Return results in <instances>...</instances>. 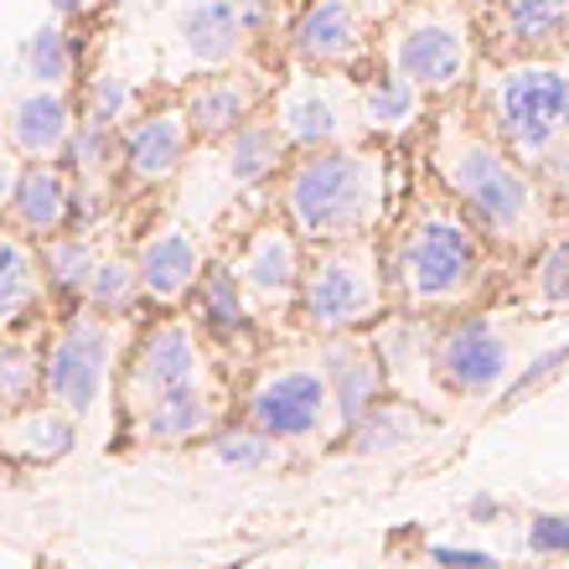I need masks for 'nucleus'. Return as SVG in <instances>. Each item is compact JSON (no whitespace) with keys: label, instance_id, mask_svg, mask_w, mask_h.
Masks as SVG:
<instances>
[{"label":"nucleus","instance_id":"f257e3e1","mask_svg":"<svg viewBox=\"0 0 569 569\" xmlns=\"http://www.w3.org/2000/svg\"><path fill=\"white\" fill-rule=\"evenodd\" d=\"M430 166L446 197L471 218L487 243H508V249H528L549 228V197L533 181L523 161H512L481 130L477 114H456L446 109L435 120L430 136Z\"/></svg>","mask_w":569,"mask_h":569},{"label":"nucleus","instance_id":"f03ea898","mask_svg":"<svg viewBox=\"0 0 569 569\" xmlns=\"http://www.w3.org/2000/svg\"><path fill=\"white\" fill-rule=\"evenodd\" d=\"M274 212L306 249L378 239V223L389 212V146L352 140L296 156L274 181Z\"/></svg>","mask_w":569,"mask_h":569},{"label":"nucleus","instance_id":"7ed1b4c3","mask_svg":"<svg viewBox=\"0 0 569 569\" xmlns=\"http://www.w3.org/2000/svg\"><path fill=\"white\" fill-rule=\"evenodd\" d=\"M389 300L409 316L461 311L487 280V239L450 197L415 202L383 259Z\"/></svg>","mask_w":569,"mask_h":569},{"label":"nucleus","instance_id":"20e7f679","mask_svg":"<svg viewBox=\"0 0 569 569\" xmlns=\"http://www.w3.org/2000/svg\"><path fill=\"white\" fill-rule=\"evenodd\" d=\"M373 58L409 78L430 104L471 89L481 62L477 6L471 0H399L393 16L378 27Z\"/></svg>","mask_w":569,"mask_h":569},{"label":"nucleus","instance_id":"39448f33","mask_svg":"<svg viewBox=\"0 0 569 569\" xmlns=\"http://www.w3.org/2000/svg\"><path fill=\"white\" fill-rule=\"evenodd\" d=\"M481 130L528 171L569 140V68L555 58H497L477 89Z\"/></svg>","mask_w":569,"mask_h":569},{"label":"nucleus","instance_id":"423d86ee","mask_svg":"<svg viewBox=\"0 0 569 569\" xmlns=\"http://www.w3.org/2000/svg\"><path fill=\"white\" fill-rule=\"evenodd\" d=\"M389 311V280H383V259L373 239L358 243H331L311 249L296 290V321L311 337H358Z\"/></svg>","mask_w":569,"mask_h":569},{"label":"nucleus","instance_id":"0eeeda50","mask_svg":"<svg viewBox=\"0 0 569 569\" xmlns=\"http://www.w3.org/2000/svg\"><path fill=\"white\" fill-rule=\"evenodd\" d=\"M399 0H300L284 16L280 52L284 68L311 73H362L378 52V27Z\"/></svg>","mask_w":569,"mask_h":569},{"label":"nucleus","instance_id":"6e6552de","mask_svg":"<svg viewBox=\"0 0 569 569\" xmlns=\"http://www.w3.org/2000/svg\"><path fill=\"white\" fill-rule=\"evenodd\" d=\"M264 114L284 136L290 156H316L362 140L358 130V73H311V68H284L274 78Z\"/></svg>","mask_w":569,"mask_h":569},{"label":"nucleus","instance_id":"1a4fd4ad","mask_svg":"<svg viewBox=\"0 0 569 569\" xmlns=\"http://www.w3.org/2000/svg\"><path fill=\"white\" fill-rule=\"evenodd\" d=\"M109 378H114V321L89 306H73V316H62V327L42 347V399L83 420L104 405Z\"/></svg>","mask_w":569,"mask_h":569},{"label":"nucleus","instance_id":"9d476101","mask_svg":"<svg viewBox=\"0 0 569 569\" xmlns=\"http://www.w3.org/2000/svg\"><path fill=\"white\" fill-rule=\"evenodd\" d=\"M208 358L197 347L192 321L181 316H166V321H150L140 331V342L130 347V362H124V405L146 415L150 405H166V399H187V393H208Z\"/></svg>","mask_w":569,"mask_h":569},{"label":"nucleus","instance_id":"9b49d317","mask_svg":"<svg viewBox=\"0 0 569 569\" xmlns=\"http://www.w3.org/2000/svg\"><path fill=\"white\" fill-rule=\"evenodd\" d=\"M243 425H254L259 435L280 440H311L331 425V389L321 362H274L270 373L259 378L249 399H243Z\"/></svg>","mask_w":569,"mask_h":569},{"label":"nucleus","instance_id":"f8f14e48","mask_svg":"<svg viewBox=\"0 0 569 569\" xmlns=\"http://www.w3.org/2000/svg\"><path fill=\"white\" fill-rule=\"evenodd\" d=\"M270 89H274L270 68H259V62H233V68L192 73L187 89L177 93V104H181V114H187V124H192L197 146H218V140H228L233 130H243L254 114H264Z\"/></svg>","mask_w":569,"mask_h":569},{"label":"nucleus","instance_id":"ddd939ff","mask_svg":"<svg viewBox=\"0 0 569 569\" xmlns=\"http://www.w3.org/2000/svg\"><path fill=\"white\" fill-rule=\"evenodd\" d=\"M430 373L456 399H487L512 373V347L487 316H456L430 347Z\"/></svg>","mask_w":569,"mask_h":569},{"label":"nucleus","instance_id":"4468645a","mask_svg":"<svg viewBox=\"0 0 569 569\" xmlns=\"http://www.w3.org/2000/svg\"><path fill=\"white\" fill-rule=\"evenodd\" d=\"M228 270L239 280V290L249 296L254 311L270 316H290L296 311V290H300V270H306V243L280 223H254L243 233L239 254L228 259Z\"/></svg>","mask_w":569,"mask_h":569},{"label":"nucleus","instance_id":"2eb2a0df","mask_svg":"<svg viewBox=\"0 0 569 569\" xmlns=\"http://www.w3.org/2000/svg\"><path fill=\"white\" fill-rule=\"evenodd\" d=\"M192 150H197L192 124H187L177 99H171V104H146L136 120L120 130V177L130 181V187H146V192L171 187V181L187 171Z\"/></svg>","mask_w":569,"mask_h":569},{"label":"nucleus","instance_id":"dca6fc26","mask_svg":"<svg viewBox=\"0 0 569 569\" xmlns=\"http://www.w3.org/2000/svg\"><path fill=\"white\" fill-rule=\"evenodd\" d=\"M171 37H177V52L192 73L254 62V52H259L254 31L243 21V0H187L177 11Z\"/></svg>","mask_w":569,"mask_h":569},{"label":"nucleus","instance_id":"f3484780","mask_svg":"<svg viewBox=\"0 0 569 569\" xmlns=\"http://www.w3.org/2000/svg\"><path fill=\"white\" fill-rule=\"evenodd\" d=\"M477 27L497 58H555L569 47V0H477Z\"/></svg>","mask_w":569,"mask_h":569},{"label":"nucleus","instance_id":"a211bd4d","mask_svg":"<svg viewBox=\"0 0 569 569\" xmlns=\"http://www.w3.org/2000/svg\"><path fill=\"white\" fill-rule=\"evenodd\" d=\"M78 124V93L73 89H31L16 93L11 109H6V146L21 156V161H62L68 136Z\"/></svg>","mask_w":569,"mask_h":569},{"label":"nucleus","instance_id":"6ab92c4d","mask_svg":"<svg viewBox=\"0 0 569 569\" xmlns=\"http://www.w3.org/2000/svg\"><path fill=\"white\" fill-rule=\"evenodd\" d=\"M73 177L62 161H21V177H16L11 208H6V228H16L21 239L47 243L73 228Z\"/></svg>","mask_w":569,"mask_h":569},{"label":"nucleus","instance_id":"aec40b11","mask_svg":"<svg viewBox=\"0 0 569 569\" xmlns=\"http://www.w3.org/2000/svg\"><path fill=\"white\" fill-rule=\"evenodd\" d=\"M202 264H208V259H202V249H197L192 228H181V223L150 228L146 239H140V249H136L140 296H146L150 306L177 311V306H187V296H192Z\"/></svg>","mask_w":569,"mask_h":569},{"label":"nucleus","instance_id":"412c9836","mask_svg":"<svg viewBox=\"0 0 569 569\" xmlns=\"http://www.w3.org/2000/svg\"><path fill=\"white\" fill-rule=\"evenodd\" d=\"M425 120H430V99H425L409 78H399L378 58L358 73V130H362V140L393 146V140L415 136Z\"/></svg>","mask_w":569,"mask_h":569},{"label":"nucleus","instance_id":"4be33fe9","mask_svg":"<svg viewBox=\"0 0 569 569\" xmlns=\"http://www.w3.org/2000/svg\"><path fill=\"white\" fill-rule=\"evenodd\" d=\"M321 373H327V389H331V420H337L342 435L389 389V373H383L378 352L368 342H358V337H331L327 352H321Z\"/></svg>","mask_w":569,"mask_h":569},{"label":"nucleus","instance_id":"5701e85b","mask_svg":"<svg viewBox=\"0 0 569 569\" xmlns=\"http://www.w3.org/2000/svg\"><path fill=\"white\" fill-rule=\"evenodd\" d=\"M208 150H212L218 177H223L233 192H259V187H274L284 166L296 161V156H290V146H284V136L274 130L270 114H254L243 130H233L228 140H218V146H208Z\"/></svg>","mask_w":569,"mask_h":569},{"label":"nucleus","instance_id":"b1692460","mask_svg":"<svg viewBox=\"0 0 569 569\" xmlns=\"http://www.w3.org/2000/svg\"><path fill=\"white\" fill-rule=\"evenodd\" d=\"M187 306H192V321L208 331L212 342H243V337L254 331V316H259L254 306H249V296L239 290L233 270H228V259L202 264Z\"/></svg>","mask_w":569,"mask_h":569},{"label":"nucleus","instance_id":"393cba45","mask_svg":"<svg viewBox=\"0 0 569 569\" xmlns=\"http://www.w3.org/2000/svg\"><path fill=\"white\" fill-rule=\"evenodd\" d=\"M21 73L31 89H78L83 83V37L68 21H42L21 42Z\"/></svg>","mask_w":569,"mask_h":569},{"label":"nucleus","instance_id":"a878e982","mask_svg":"<svg viewBox=\"0 0 569 569\" xmlns=\"http://www.w3.org/2000/svg\"><path fill=\"white\" fill-rule=\"evenodd\" d=\"M42 290L47 284H42L37 243L0 223V337L16 331L37 306H42Z\"/></svg>","mask_w":569,"mask_h":569},{"label":"nucleus","instance_id":"bb28decb","mask_svg":"<svg viewBox=\"0 0 569 569\" xmlns=\"http://www.w3.org/2000/svg\"><path fill=\"white\" fill-rule=\"evenodd\" d=\"M73 446H78V420L62 415V409L27 405L0 425V450L21 456V461H62Z\"/></svg>","mask_w":569,"mask_h":569},{"label":"nucleus","instance_id":"cd10ccee","mask_svg":"<svg viewBox=\"0 0 569 569\" xmlns=\"http://www.w3.org/2000/svg\"><path fill=\"white\" fill-rule=\"evenodd\" d=\"M223 415V399L218 389L208 393H187V399H166V405H150L146 415H136L140 435H146L150 446H187L197 435H208Z\"/></svg>","mask_w":569,"mask_h":569},{"label":"nucleus","instance_id":"c85d7f7f","mask_svg":"<svg viewBox=\"0 0 569 569\" xmlns=\"http://www.w3.org/2000/svg\"><path fill=\"white\" fill-rule=\"evenodd\" d=\"M62 166L73 187H89V192H104L109 177H120V130L109 124H93L78 114L73 136H68V150H62Z\"/></svg>","mask_w":569,"mask_h":569},{"label":"nucleus","instance_id":"c756f323","mask_svg":"<svg viewBox=\"0 0 569 569\" xmlns=\"http://www.w3.org/2000/svg\"><path fill=\"white\" fill-rule=\"evenodd\" d=\"M37 259H42V284L58 300H78L83 306V284H89L93 264H99V243L89 233H58V239L37 243Z\"/></svg>","mask_w":569,"mask_h":569},{"label":"nucleus","instance_id":"7c9ffc66","mask_svg":"<svg viewBox=\"0 0 569 569\" xmlns=\"http://www.w3.org/2000/svg\"><path fill=\"white\" fill-rule=\"evenodd\" d=\"M73 93H78V114L93 124H109V130H124L146 109V93L124 73H114V68H93Z\"/></svg>","mask_w":569,"mask_h":569},{"label":"nucleus","instance_id":"2f4dec72","mask_svg":"<svg viewBox=\"0 0 569 569\" xmlns=\"http://www.w3.org/2000/svg\"><path fill=\"white\" fill-rule=\"evenodd\" d=\"M140 274H136V259L130 254H99V264H93L89 284H83V306L99 316H109V321H120V316H130L140 306Z\"/></svg>","mask_w":569,"mask_h":569},{"label":"nucleus","instance_id":"473e14b6","mask_svg":"<svg viewBox=\"0 0 569 569\" xmlns=\"http://www.w3.org/2000/svg\"><path fill=\"white\" fill-rule=\"evenodd\" d=\"M42 399V347L6 331L0 337V409L16 415Z\"/></svg>","mask_w":569,"mask_h":569},{"label":"nucleus","instance_id":"72a5a7b5","mask_svg":"<svg viewBox=\"0 0 569 569\" xmlns=\"http://www.w3.org/2000/svg\"><path fill=\"white\" fill-rule=\"evenodd\" d=\"M409 435H420V415L409 405H393V399H378L368 415H362L352 430L342 435L352 450H362V456H373V450H399L409 440Z\"/></svg>","mask_w":569,"mask_h":569},{"label":"nucleus","instance_id":"f704fd0d","mask_svg":"<svg viewBox=\"0 0 569 569\" xmlns=\"http://www.w3.org/2000/svg\"><path fill=\"white\" fill-rule=\"evenodd\" d=\"M528 306L533 311H565L569 306V233H559L528 270Z\"/></svg>","mask_w":569,"mask_h":569},{"label":"nucleus","instance_id":"c9c22d12","mask_svg":"<svg viewBox=\"0 0 569 569\" xmlns=\"http://www.w3.org/2000/svg\"><path fill=\"white\" fill-rule=\"evenodd\" d=\"M212 461L228 466V471H264V466H274V440L270 435H259L254 425H233V430H218L208 440Z\"/></svg>","mask_w":569,"mask_h":569},{"label":"nucleus","instance_id":"e433bc0d","mask_svg":"<svg viewBox=\"0 0 569 569\" xmlns=\"http://www.w3.org/2000/svg\"><path fill=\"white\" fill-rule=\"evenodd\" d=\"M565 368H569V342H555L549 352H539V358L528 362V368H518V373H512L508 383L497 389V405H502V409H518L523 399H533L539 389H549V383H555Z\"/></svg>","mask_w":569,"mask_h":569},{"label":"nucleus","instance_id":"4c0bfd02","mask_svg":"<svg viewBox=\"0 0 569 569\" xmlns=\"http://www.w3.org/2000/svg\"><path fill=\"white\" fill-rule=\"evenodd\" d=\"M523 549L539 559H569V512H539V518H528Z\"/></svg>","mask_w":569,"mask_h":569},{"label":"nucleus","instance_id":"58836bf2","mask_svg":"<svg viewBox=\"0 0 569 569\" xmlns=\"http://www.w3.org/2000/svg\"><path fill=\"white\" fill-rule=\"evenodd\" d=\"M543 177V197H555V202H569V140H559L539 166H533Z\"/></svg>","mask_w":569,"mask_h":569},{"label":"nucleus","instance_id":"ea45409f","mask_svg":"<svg viewBox=\"0 0 569 569\" xmlns=\"http://www.w3.org/2000/svg\"><path fill=\"white\" fill-rule=\"evenodd\" d=\"M430 559L440 569H497L492 555H481V549H461V543H435Z\"/></svg>","mask_w":569,"mask_h":569},{"label":"nucleus","instance_id":"a19ab883","mask_svg":"<svg viewBox=\"0 0 569 569\" xmlns=\"http://www.w3.org/2000/svg\"><path fill=\"white\" fill-rule=\"evenodd\" d=\"M47 11H52V21L78 27V21H93V16L104 11V0H47Z\"/></svg>","mask_w":569,"mask_h":569},{"label":"nucleus","instance_id":"79ce46f5","mask_svg":"<svg viewBox=\"0 0 569 569\" xmlns=\"http://www.w3.org/2000/svg\"><path fill=\"white\" fill-rule=\"evenodd\" d=\"M16 177H21V156H16V150L0 140V223H6V208H11Z\"/></svg>","mask_w":569,"mask_h":569},{"label":"nucleus","instance_id":"37998d69","mask_svg":"<svg viewBox=\"0 0 569 569\" xmlns=\"http://www.w3.org/2000/svg\"><path fill=\"white\" fill-rule=\"evenodd\" d=\"M502 512H508V508H502V497H487V492L466 502V518H471V523H497Z\"/></svg>","mask_w":569,"mask_h":569},{"label":"nucleus","instance_id":"c03bdc74","mask_svg":"<svg viewBox=\"0 0 569 569\" xmlns=\"http://www.w3.org/2000/svg\"><path fill=\"white\" fill-rule=\"evenodd\" d=\"M0 425H6V409H0Z\"/></svg>","mask_w":569,"mask_h":569},{"label":"nucleus","instance_id":"a18cd8bd","mask_svg":"<svg viewBox=\"0 0 569 569\" xmlns=\"http://www.w3.org/2000/svg\"><path fill=\"white\" fill-rule=\"evenodd\" d=\"M0 120H6V114H0Z\"/></svg>","mask_w":569,"mask_h":569}]
</instances>
